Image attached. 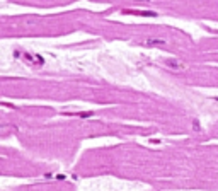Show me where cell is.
Listing matches in <instances>:
<instances>
[{
    "label": "cell",
    "mask_w": 218,
    "mask_h": 191,
    "mask_svg": "<svg viewBox=\"0 0 218 191\" xmlns=\"http://www.w3.org/2000/svg\"><path fill=\"white\" fill-rule=\"evenodd\" d=\"M165 63H167V67H171L172 70H184V65L181 63V61H177L175 58H171V60H167Z\"/></svg>",
    "instance_id": "6da1fadb"
},
{
    "label": "cell",
    "mask_w": 218,
    "mask_h": 191,
    "mask_svg": "<svg viewBox=\"0 0 218 191\" xmlns=\"http://www.w3.org/2000/svg\"><path fill=\"white\" fill-rule=\"evenodd\" d=\"M164 43H165L164 39H154V38H150V39H147L145 41L147 46H155V44H164Z\"/></svg>",
    "instance_id": "7a4b0ae2"
},
{
    "label": "cell",
    "mask_w": 218,
    "mask_h": 191,
    "mask_svg": "<svg viewBox=\"0 0 218 191\" xmlns=\"http://www.w3.org/2000/svg\"><path fill=\"white\" fill-rule=\"evenodd\" d=\"M10 130H12L10 126H7V125H0V135H5V133H9Z\"/></svg>",
    "instance_id": "3957f363"
},
{
    "label": "cell",
    "mask_w": 218,
    "mask_h": 191,
    "mask_svg": "<svg viewBox=\"0 0 218 191\" xmlns=\"http://www.w3.org/2000/svg\"><path fill=\"white\" fill-rule=\"evenodd\" d=\"M138 2H148V0H138Z\"/></svg>",
    "instance_id": "277c9868"
},
{
    "label": "cell",
    "mask_w": 218,
    "mask_h": 191,
    "mask_svg": "<svg viewBox=\"0 0 218 191\" xmlns=\"http://www.w3.org/2000/svg\"><path fill=\"white\" fill-rule=\"evenodd\" d=\"M216 99H218V97H216Z\"/></svg>",
    "instance_id": "5b68a950"
}]
</instances>
